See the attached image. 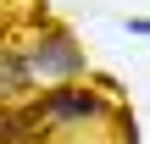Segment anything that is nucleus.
I'll list each match as a JSON object with an SVG mask.
<instances>
[{
  "instance_id": "f257e3e1",
  "label": "nucleus",
  "mask_w": 150,
  "mask_h": 144,
  "mask_svg": "<svg viewBox=\"0 0 150 144\" xmlns=\"http://www.w3.org/2000/svg\"><path fill=\"white\" fill-rule=\"evenodd\" d=\"M28 111H33L45 128H78V122H106V117H117L106 94L78 89V83H50L45 94L28 100Z\"/></svg>"
},
{
  "instance_id": "f03ea898",
  "label": "nucleus",
  "mask_w": 150,
  "mask_h": 144,
  "mask_svg": "<svg viewBox=\"0 0 150 144\" xmlns=\"http://www.w3.org/2000/svg\"><path fill=\"white\" fill-rule=\"evenodd\" d=\"M28 55V72H33V83L39 78H50V83H72L78 72H89L83 67V50H78V39L67 33V28H45V39L33 44V50H22Z\"/></svg>"
},
{
  "instance_id": "7ed1b4c3",
  "label": "nucleus",
  "mask_w": 150,
  "mask_h": 144,
  "mask_svg": "<svg viewBox=\"0 0 150 144\" xmlns=\"http://www.w3.org/2000/svg\"><path fill=\"white\" fill-rule=\"evenodd\" d=\"M33 89V72H28V55L22 50H0V105H11L17 94Z\"/></svg>"
}]
</instances>
